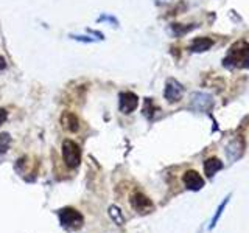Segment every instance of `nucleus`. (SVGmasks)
<instances>
[{
	"label": "nucleus",
	"instance_id": "1",
	"mask_svg": "<svg viewBox=\"0 0 249 233\" xmlns=\"http://www.w3.org/2000/svg\"><path fill=\"white\" fill-rule=\"evenodd\" d=\"M223 64L226 67H232V68L249 67V44L240 42V44L233 45L229 51V54L223 61Z\"/></svg>",
	"mask_w": 249,
	"mask_h": 233
},
{
	"label": "nucleus",
	"instance_id": "2",
	"mask_svg": "<svg viewBox=\"0 0 249 233\" xmlns=\"http://www.w3.org/2000/svg\"><path fill=\"white\" fill-rule=\"evenodd\" d=\"M59 221L61 225L67 230H80L84 224L83 215L75 208H62L59 210Z\"/></svg>",
	"mask_w": 249,
	"mask_h": 233
},
{
	"label": "nucleus",
	"instance_id": "3",
	"mask_svg": "<svg viewBox=\"0 0 249 233\" xmlns=\"http://www.w3.org/2000/svg\"><path fill=\"white\" fill-rule=\"evenodd\" d=\"M62 159L69 168H76L81 163V150L73 140H64L62 142Z\"/></svg>",
	"mask_w": 249,
	"mask_h": 233
},
{
	"label": "nucleus",
	"instance_id": "4",
	"mask_svg": "<svg viewBox=\"0 0 249 233\" xmlns=\"http://www.w3.org/2000/svg\"><path fill=\"white\" fill-rule=\"evenodd\" d=\"M131 207L139 213H148V212H151L154 205H153V202H151L150 198L145 196L143 193L137 191V193H134L131 196Z\"/></svg>",
	"mask_w": 249,
	"mask_h": 233
},
{
	"label": "nucleus",
	"instance_id": "5",
	"mask_svg": "<svg viewBox=\"0 0 249 233\" xmlns=\"http://www.w3.org/2000/svg\"><path fill=\"white\" fill-rule=\"evenodd\" d=\"M120 103H119V107H120V112L122 114H131L132 111H136V107L139 104V98L136 93L132 92H122L120 93Z\"/></svg>",
	"mask_w": 249,
	"mask_h": 233
},
{
	"label": "nucleus",
	"instance_id": "6",
	"mask_svg": "<svg viewBox=\"0 0 249 233\" xmlns=\"http://www.w3.org/2000/svg\"><path fill=\"white\" fill-rule=\"evenodd\" d=\"M182 182L187 188L192 191H199L202 186H204V179H202L198 171H195V169L185 171L182 176Z\"/></svg>",
	"mask_w": 249,
	"mask_h": 233
},
{
	"label": "nucleus",
	"instance_id": "7",
	"mask_svg": "<svg viewBox=\"0 0 249 233\" xmlns=\"http://www.w3.org/2000/svg\"><path fill=\"white\" fill-rule=\"evenodd\" d=\"M182 93H184L182 85L179 84L176 80H168L167 81L165 92H163V95H165V100L167 101H170V103H176V101L181 100Z\"/></svg>",
	"mask_w": 249,
	"mask_h": 233
},
{
	"label": "nucleus",
	"instance_id": "8",
	"mask_svg": "<svg viewBox=\"0 0 249 233\" xmlns=\"http://www.w3.org/2000/svg\"><path fill=\"white\" fill-rule=\"evenodd\" d=\"M59 123H61L62 129L67 131V132H78L80 131V120H78V116L73 112H69V111L62 112Z\"/></svg>",
	"mask_w": 249,
	"mask_h": 233
},
{
	"label": "nucleus",
	"instance_id": "9",
	"mask_svg": "<svg viewBox=\"0 0 249 233\" xmlns=\"http://www.w3.org/2000/svg\"><path fill=\"white\" fill-rule=\"evenodd\" d=\"M210 104H212V100L206 93H195L192 97V106L196 111H206L210 107Z\"/></svg>",
	"mask_w": 249,
	"mask_h": 233
},
{
	"label": "nucleus",
	"instance_id": "10",
	"mask_svg": "<svg viewBox=\"0 0 249 233\" xmlns=\"http://www.w3.org/2000/svg\"><path fill=\"white\" fill-rule=\"evenodd\" d=\"M223 168V162L216 157H209L204 160V173L207 177H213L216 171H220Z\"/></svg>",
	"mask_w": 249,
	"mask_h": 233
},
{
	"label": "nucleus",
	"instance_id": "11",
	"mask_svg": "<svg viewBox=\"0 0 249 233\" xmlns=\"http://www.w3.org/2000/svg\"><path fill=\"white\" fill-rule=\"evenodd\" d=\"M212 39L209 37H198L195 39V41L192 42L190 45V51H195V53H201V51H206L209 50L210 47H212Z\"/></svg>",
	"mask_w": 249,
	"mask_h": 233
},
{
	"label": "nucleus",
	"instance_id": "12",
	"mask_svg": "<svg viewBox=\"0 0 249 233\" xmlns=\"http://www.w3.org/2000/svg\"><path fill=\"white\" fill-rule=\"evenodd\" d=\"M11 146V135L8 132H2L0 134V154H5Z\"/></svg>",
	"mask_w": 249,
	"mask_h": 233
},
{
	"label": "nucleus",
	"instance_id": "13",
	"mask_svg": "<svg viewBox=\"0 0 249 233\" xmlns=\"http://www.w3.org/2000/svg\"><path fill=\"white\" fill-rule=\"evenodd\" d=\"M229 199H231V194L228 198H226L221 204H220V207L216 208V213H215V216H213V219H212V222H210V229H213L215 225H216V222H218V219L221 217V215H223V210L226 208V205H228V202H229Z\"/></svg>",
	"mask_w": 249,
	"mask_h": 233
},
{
	"label": "nucleus",
	"instance_id": "14",
	"mask_svg": "<svg viewBox=\"0 0 249 233\" xmlns=\"http://www.w3.org/2000/svg\"><path fill=\"white\" fill-rule=\"evenodd\" d=\"M109 215H111L112 217H114V221L117 222V224H123V217H122V215H120V210L117 208V207H111L109 208Z\"/></svg>",
	"mask_w": 249,
	"mask_h": 233
},
{
	"label": "nucleus",
	"instance_id": "15",
	"mask_svg": "<svg viewBox=\"0 0 249 233\" xmlns=\"http://www.w3.org/2000/svg\"><path fill=\"white\" fill-rule=\"evenodd\" d=\"M156 111V109L153 107V101H151V98H148L146 101H145V107H143V114L146 115V116H153V112Z\"/></svg>",
	"mask_w": 249,
	"mask_h": 233
},
{
	"label": "nucleus",
	"instance_id": "16",
	"mask_svg": "<svg viewBox=\"0 0 249 233\" xmlns=\"http://www.w3.org/2000/svg\"><path fill=\"white\" fill-rule=\"evenodd\" d=\"M6 118H8V112L5 111V109H2L0 107V126L6 121Z\"/></svg>",
	"mask_w": 249,
	"mask_h": 233
},
{
	"label": "nucleus",
	"instance_id": "17",
	"mask_svg": "<svg viewBox=\"0 0 249 233\" xmlns=\"http://www.w3.org/2000/svg\"><path fill=\"white\" fill-rule=\"evenodd\" d=\"M5 68H6V61L0 56V70H5Z\"/></svg>",
	"mask_w": 249,
	"mask_h": 233
}]
</instances>
